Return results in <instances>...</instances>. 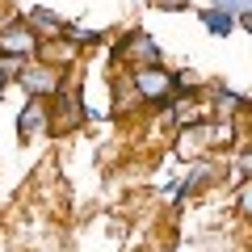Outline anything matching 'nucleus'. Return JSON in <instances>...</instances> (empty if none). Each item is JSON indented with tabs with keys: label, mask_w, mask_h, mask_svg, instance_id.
I'll use <instances>...</instances> for the list:
<instances>
[{
	"label": "nucleus",
	"mask_w": 252,
	"mask_h": 252,
	"mask_svg": "<svg viewBox=\"0 0 252 252\" xmlns=\"http://www.w3.org/2000/svg\"><path fill=\"white\" fill-rule=\"evenodd\" d=\"M235 215L244 223H252V177H244V185L235 189Z\"/></svg>",
	"instance_id": "10"
},
{
	"label": "nucleus",
	"mask_w": 252,
	"mask_h": 252,
	"mask_svg": "<svg viewBox=\"0 0 252 252\" xmlns=\"http://www.w3.org/2000/svg\"><path fill=\"white\" fill-rule=\"evenodd\" d=\"M38 51H42V38H38L21 17H9L0 26V55H4V59L30 63V59H38Z\"/></svg>",
	"instance_id": "5"
},
{
	"label": "nucleus",
	"mask_w": 252,
	"mask_h": 252,
	"mask_svg": "<svg viewBox=\"0 0 252 252\" xmlns=\"http://www.w3.org/2000/svg\"><path fill=\"white\" fill-rule=\"evenodd\" d=\"M21 21H26V26L34 30L42 42H51V38H63V34H67V26H72L67 17H59V13L42 9V4H38V9H26V13H21Z\"/></svg>",
	"instance_id": "7"
},
{
	"label": "nucleus",
	"mask_w": 252,
	"mask_h": 252,
	"mask_svg": "<svg viewBox=\"0 0 252 252\" xmlns=\"http://www.w3.org/2000/svg\"><path fill=\"white\" fill-rule=\"evenodd\" d=\"M46 109H51V135H72L76 126L89 122V114H84V97H80V89H72V80L46 101Z\"/></svg>",
	"instance_id": "4"
},
{
	"label": "nucleus",
	"mask_w": 252,
	"mask_h": 252,
	"mask_svg": "<svg viewBox=\"0 0 252 252\" xmlns=\"http://www.w3.org/2000/svg\"><path fill=\"white\" fill-rule=\"evenodd\" d=\"M42 135H51V109H46V101L26 97V105L17 114V139L21 143H38Z\"/></svg>",
	"instance_id": "6"
},
{
	"label": "nucleus",
	"mask_w": 252,
	"mask_h": 252,
	"mask_svg": "<svg viewBox=\"0 0 252 252\" xmlns=\"http://www.w3.org/2000/svg\"><path fill=\"white\" fill-rule=\"evenodd\" d=\"M235 168H240L244 177H252V143H244V152H240V160H235Z\"/></svg>",
	"instance_id": "11"
},
{
	"label": "nucleus",
	"mask_w": 252,
	"mask_h": 252,
	"mask_svg": "<svg viewBox=\"0 0 252 252\" xmlns=\"http://www.w3.org/2000/svg\"><path fill=\"white\" fill-rule=\"evenodd\" d=\"M198 21H202V26H206L215 38H227V34L235 30V17H231V13H223V9H210V4H206V9H198Z\"/></svg>",
	"instance_id": "8"
},
{
	"label": "nucleus",
	"mask_w": 252,
	"mask_h": 252,
	"mask_svg": "<svg viewBox=\"0 0 252 252\" xmlns=\"http://www.w3.org/2000/svg\"><path fill=\"white\" fill-rule=\"evenodd\" d=\"M67 80H72V72H63L55 63H42V59H30V63H21V72H17L13 84H17L30 101H51Z\"/></svg>",
	"instance_id": "3"
},
{
	"label": "nucleus",
	"mask_w": 252,
	"mask_h": 252,
	"mask_svg": "<svg viewBox=\"0 0 252 252\" xmlns=\"http://www.w3.org/2000/svg\"><path fill=\"white\" fill-rule=\"evenodd\" d=\"M67 42L76 46V51H80V46H97V42H105V34H101V30H84V26H67Z\"/></svg>",
	"instance_id": "9"
},
{
	"label": "nucleus",
	"mask_w": 252,
	"mask_h": 252,
	"mask_svg": "<svg viewBox=\"0 0 252 252\" xmlns=\"http://www.w3.org/2000/svg\"><path fill=\"white\" fill-rule=\"evenodd\" d=\"M126 84H130V93L139 97V105H152V109H164L172 97H177L181 80L172 67H164V63H152V67H130L126 72Z\"/></svg>",
	"instance_id": "1"
},
{
	"label": "nucleus",
	"mask_w": 252,
	"mask_h": 252,
	"mask_svg": "<svg viewBox=\"0 0 252 252\" xmlns=\"http://www.w3.org/2000/svg\"><path fill=\"white\" fill-rule=\"evenodd\" d=\"M185 4H189V0H152V9H164V13H168V9H185Z\"/></svg>",
	"instance_id": "12"
},
{
	"label": "nucleus",
	"mask_w": 252,
	"mask_h": 252,
	"mask_svg": "<svg viewBox=\"0 0 252 252\" xmlns=\"http://www.w3.org/2000/svg\"><path fill=\"white\" fill-rule=\"evenodd\" d=\"M109 63L126 67V72H130V67H152V63H164V51H160V42H156L147 30H126V34L109 46Z\"/></svg>",
	"instance_id": "2"
},
{
	"label": "nucleus",
	"mask_w": 252,
	"mask_h": 252,
	"mask_svg": "<svg viewBox=\"0 0 252 252\" xmlns=\"http://www.w3.org/2000/svg\"><path fill=\"white\" fill-rule=\"evenodd\" d=\"M235 26H244V30L252 34V13H244V17H235Z\"/></svg>",
	"instance_id": "13"
}]
</instances>
